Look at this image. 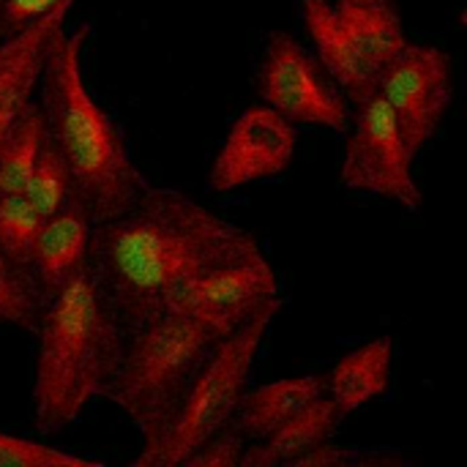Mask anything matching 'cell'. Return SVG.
Listing matches in <instances>:
<instances>
[{"label":"cell","mask_w":467,"mask_h":467,"mask_svg":"<svg viewBox=\"0 0 467 467\" xmlns=\"http://www.w3.org/2000/svg\"><path fill=\"white\" fill-rule=\"evenodd\" d=\"M304 27L315 41L317 63L348 101L361 104L378 93L380 74L364 60L358 47L337 22L331 0H304Z\"/></svg>","instance_id":"4fadbf2b"},{"label":"cell","mask_w":467,"mask_h":467,"mask_svg":"<svg viewBox=\"0 0 467 467\" xmlns=\"http://www.w3.org/2000/svg\"><path fill=\"white\" fill-rule=\"evenodd\" d=\"M44 137H47L44 112L38 104L30 101L27 109L19 115V120L11 126V131L5 134V140L0 142V194L25 192V183L33 172Z\"/></svg>","instance_id":"ac0fdd59"},{"label":"cell","mask_w":467,"mask_h":467,"mask_svg":"<svg viewBox=\"0 0 467 467\" xmlns=\"http://www.w3.org/2000/svg\"><path fill=\"white\" fill-rule=\"evenodd\" d=\"M263 101L290 123L348 131L350 109L342 90L290 33H271L260 63Z\"/></svg>","instance_id":"9c48e42d"},{"label":"cell","mask_w":467,"mask_h":467,"mask_svg":"<svg viewBox=\"0 0 467 467\" xmlns=\"http://www.w3.org/2000/svg\"><path fill=\"white\" fill-rule=\"evenodd\" d=\"M36 334L33 421L41 435H55L104 394L129 334L88 268L41 306Z\"/></svg>","instance_id":"3957f363"},{"label":"cell","mask_w":467,"mask_h":467,"mask_svg":"<svg viewBox=\"0 0 467 467\" xmlns=\"http://www.w3.org/2000/svg\"><path fill=\"white\" fill-rule=\"evenodd\" d=\"M246 451V438L230 421L205 438L181 465L183 467H241V457Z\"/></svg>","instance_id":"603a6c76"},{"label":"cell","mask_w":467,"mask_h":467,"mask_svg":"<svg viewBox=\"0 0 467 467\" xmlns=\"http://www.w3.org/2000/svg\"><path fill=\"white\" fill-rule=\"evenodd\" d=\"M378 96L391 109L408 153L416 159L438 134L451 99V57L441 47L408 41L380 71Z\"/></svg>","instance_id":"8992f818"},{"label":"cell","mask_w":467,"mask_h":467,"mask_svg":"<svg viewBox=\"0 0 467 467\" xmlns=\"http://www.w3.org/2000/svg\"><path fill=\"white\" fill-rule=\"evenodd\" d=\"M216 342L200 323L175 312H164L126 337L118 372L101 397L118 405L142 435L134 465H145L164 443Z\"/></svg>","instance_id":"277c9868"},{"label":"cell","mask_w":467,"mask_h":467,"mask_svg":"<svg viewBox=\"0 0 467 467\" xmlns=\"http://www.w3.org/2000/svg\"><path fill=\"white\" fill-rule=\"evenodd\" d=\"M279 293L276 274L257 249L246 257L216 265L170 293L164 312L186 315L216 339L230 337Z\"/></svg>","instance_id":"ba28073f"},{"label":"cell","mask_w":467,"mask_h":467,"mask_svg":"<svg viewBox=\"0 0 467 467\" xmlns=\"http://www.w3.org/2000/svg\"><path fill=\"white\" fill-rule=\"evenodd\" d=\"M339 421L342 419L334 402L323 394L301 408L293 419H287L274 435H268L257 446H246L241 467H293L317 446L334 441Z\"/></svg>","instance_id":"5bb4252c"},{"label":"cell","mask_w":467,"mask_h":467,"mask_svg":"<svg viewBox=\"0 0 467 467\" xmlns=\"http://www.w3.org/2000/svg\"><path fill=\"white\" fill-rule=\"evenodd\" d=\"M41 306L30 276L0 254V320L36 334Z\"/></svg>","instance_id":"44dd1931"},{"label":"cell","mask_w":467,"mask_h":467,"mask_svg":"<svg viewBox=\"0 0 467 467\" xmlns=\"http://www.w3.org/2000/svg\"><path fill=\"white\" fill-rule=\"evenodd\" d=\"M60 0H0V14H3V27L5 36L22 30L25 25H30L33 19L44 16L47 11H52Z\"/></svg>","instance_id":"cb8c5ba5"},{"label":"cell","mask_w":467,"mask_h":467,"mask_svg":"<svg viewBox=\"0 0 467 467\" xmlns=\"http://www.w3.org/2000/svg\"><path fill=\"white\" fill-rule=\"evenodd\" d=\"M391 361H394V342L391 337L372 339L358 350L348 353L326 378V397L334 402L339 419L356 413L358 408L369 405L372 400L383 397L391 386Z\"/></svg>","instance_id":"9a60e30c"},{"label":"cell","mask_w":467,"mask_h":467,"mask_svg":"<svg viewBox=\"0 0 467 467\" xmlns=\"http://www.w3.org/2000/svg\"><path fill=\"white\" fill-rule=\"evenodd\" d=\"M323 394H326L323 378L304 375V378L274 380L252 391H244L233 424L246 438V443H260L268 435H274L287 419H293L301 408H306L312 400Z\"/></svg>","instance_id":"2e32d148"},{"label":"cell","mask_w":467,"mask_h":467,"mask_svg":"<svg viewBox=\"0 0 467 467\" xmlns=\"http://www.w3.org/2000/svg\"><path fill=\"white\" fill-rule=\"evenodd\" d=\"M296 145V123L282 118L276 109L268 104L244 109L211 164V192H235L246 183L285 172L293 161Z\"/></svg>","instance_id":"30bf717a"},{"label":"cell","mask_w":467,"mask_h":467,"mask_svg":"<svg viewBox=\"0 0 467 467\" xmlns=\"http://www.w3.org/2000/svg\"><path fill=\"white\" fill-rule=\"evenodd\" d=\"M90 25L66 33L60 25L49 41L41 85V112L47 137L60 150L74 200L88 211L93 224L126 213L142 194L145 181L134 167L118 123L96 104L82 79V49Z\"/></svg>","instance_id":"7a4b0ae2"},{"label":"cell","mask_w":467,"mask_h":467,"mask_svg":"<svg viewBox=\"0 0 467 467\" xmlns=\"http://www.w3.org/2000/svg\"><path fill=\"white\" fill-rule=\"evenodd\" d=\"M71 5L74 0H60L52 11L0 41V142L33 101L49 41L66 25Z\"/></svg>","instance_id":"8fae6325"},{"label":"cell","mask_w":467,"mask_h":467,"mask_svg":"<svg viewBox=\"0 0 467 467\" xmlns=\"http://www.w3.org/2000/svg\"><path fill=\"white\" fill-rule=\"evenodd\" d=\"M249 230L172 189H142L120 216L93 224L88 274L131 334L164 315L183 282L257 252Z\"/></svg>","instance_id":"6da1fadb"},{"label":"cell","mask_w":467,"mask_h":467,"mask_svg":"<svg viewBox=\"0 0 467 467\" xmlns=\"http://www.w3.org/2000/svg\"><path fill=\"white\" fill-rule=\"evenodd\" d=\"M90 233L93 222L74 197L41 222L27 263V276L41 304L55 298L74 276L88 268Z\"/></svg>","instance_id":"7c38bea8"},{"label":"cell","mask_w":467,"mask_h":467,"mask_svg":"<svg viewBox=\"0 0 467 467\" xmlns=\"http://www.w3.org/2000/svg\"><path fill=\"white\" fill-rule=\"evenodd\" d=\"M282 301L274 298L238 331L219 339L197 372L183 408L164 438V443L148 457V467H178L205 438L233 421L235 408L249 386V375L260 345L279 315Z\"/></svg>","instance_id":"5b68a950"},{"label":"cell","mask_w":467,"mask_h":467,"mask_svg":"<svg viewBox=\"0 0 467 467\" xmlns=\"http://www.w3.org/2000/svg\"><path fill=\"white\" fill-rule=\"evenodd\" d=\"M44 216L25 197V192L0 194V254L27 274V263L33 254L36 235L41 230Z\"/></svg>","instance_id":"d6986e66"},{"label":"cell","mask_w":467,"mask_h":467,"mask_svg":"<svg viewBox=\"0 0 467 467\" xmlns=\"http://www.w3.org/2000/svg\"><path fill=\"white\" fill-rule=\"evenodd\" d=\"M334 14L378 74L408 44L397 0H337Z\"/></svg>","instance_id":"e0dca14e"},{"label":"cell","mask_w":467,"mask_h":467,"mask_svg":"<svg viewBox=\"0 0 467 467\" xmlns=\"http://www.w3.org/2000/svg\"><path fill=\"white\" fill-rule=\"evenodd\" d=\"M93 462L52 446L0 432V467H90Z\"/></svg>","instance_id":"7402d4cb"},{"label":"cell","mask_w":467,"mask_h":467,"mask_svg":"<svg viewBox=\"0 0 467 467\" xmlns=\"http://www.w3.org/2000/svg\"><path fill=\"white\" fill-rule=\"evenodd\" d=\"M413 161L386 101L375 93L356 104L348 126L342 183L416 211L424 194L413 178Z\"/></svg>","instance_id":"52a82bcc"},{"label":"cell","mask_w":467,"mask_h":467,"mask_svg":"<svg viewBox=\"0 0 467 467\" xmlns=\"http://www.w3.org/2000/svg\"><path fill=\"white\" fill-rule=\"evenodd\" d=\"M5 38V27H3V14H0V41Z\"/></svg>","instance_id":"484cf974"},{"label":"cell","mask_w":467,"mask_h":467,"mask_svg":"<svg viewBox=\"0 0 467 467\" xmlns=\"http://www.w3.org/2000/svg\"><path fill=\"white\" fill-rule=\"evenodd\" d=\"M25 197L36 205V211L47 219L55 211H60L71 197V172L60 156V150L55 148V142L49 137H44L38 159L33 164V172L25 183Z\"/></svg>","instance_id":"ffe728a7"},{"label":"cell","mask_w":467,"mask_h":467,"mask_svg":"<svg viewBox=\"0 0 467 467\" xmlns=\"http://www.w3.org/2000/svg\"><path fill=\"white\" fill-rule=\"evenodd\" d=\"M356 460H358V451L334 446V443L328 441V443L317 446L315 451H309L306 457H301L293 467H348L356 465Z\"/></svg>","instance_id":"d4e9b609"}]
</instances>
